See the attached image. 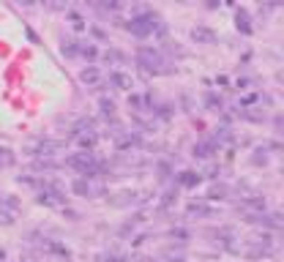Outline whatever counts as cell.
I'll return each mask as SVG.
<instances>
[{"instance_id":"cell-1","label":"cell","mask_w":284,"mask_h":262,"mask_svg":"<svg viewBox=\"0 0 284 262\" xmlns=\"http://www.w3.org/2000/svg\"><path fill=\"white\" fill-rule=\"evenodd\" d=\"M131 36L137 38H151L153 33H164V22L156 11H137L134 17L129 19V25H126Z\"/></svg>"},{"instance_id":"cell-2","label":"cell","mask_w":284,"mask_h":262,"mask_svg":"<svg viewBox=\"0 0 284 262\" xmlns=\"http://www.w3.org/2000/svg\"><path fill=\"white\" fill-rule=\"evenodd\" d=\"M66 166H71V170H77L82 175V178H88V180H93V178H101L104 175V161H99L96 156H93V150H80V153H71V156H66Z\"/></svg>"},{"instance_id":"cell-3","label":"cell","mask_w":284,"mask_h":262,"mask_svg":"<svg viewBox=\"0 0 284 262\" xmlns=\"http://www.w3.org/2000/svg\"><path fill=\"white\" fill-rule=\"evenodd\" d=\"M137 66L148 74H170V60L159 46H139L137 50Z\"/></svg>"},{"instance_id":"cell-4","label":"cell","mask_w":284,"mask_h":262,"mask_svg":"<svg viewBox=\"0 0 284 262\" xmlns=\"http://www.w3.org/2000/svg\"><path fill=\"white\" fill-rule=\"evenodd\" d=\"M38 205H46V208H66L68 200H66V192H63L60 186L50 183V180H41V186H38Z\"/></svg>"},{"instance_id":"cell-5","label":"cell","mask_w":284,"mask_h":262,"mask_svg":"<svg viewBox=\"0 0 284 262\" xmlns=\"http://www.w3.org/2000/svg\"><path fill=\"white\" fill-rule=\"evenodd\" d=\"M60 150H63V142H58V139H36L25 148V153L36 156V158H52V156H58Z\"/></svg>"},{"instance_id":"cell-6","label":"cell","mask_w":284,"mask_h":262,"mask_svg":"<svg viewBox=\"0 0 284 262\" xmlns=\"http://www.w3.org/2000/svg\"><path fill=\"white\" fill-rule=\"evenodd\" d=\"M238 208L243 213H265L268 200L263 194H246V197H241V200H238Z\"/></svg>"},{"instance_id":"cell-7","label":"cell","mask_w":284,"mask_h":262,"mask_svg":"<svg viewBox=\"0 0 284 262\" xmlns=\"http://www.w3.org/2000/svg\"><path fill=\"white\" fill-rule=\"evenodd\" d=\"M210 237H213V243L216 246H222V249H227V251H235L238 246H235V229H230V227H222V229H213L210 232Z\"/></svg>"},{"instance_id":"cell-8","label":"cell","mask_w":284,"mask_h":262,"mask_svg":"<svg viewBox=\"0 0 284 262\" xmlns=\"http://www.w3.org/2000/svg\"><path fill=\"white\" fill-rule=\"evenodd\" d=\"M188 36H192L194 44H205V46H210V44L219 41V33H216L213 28H208V25H194Z\"/></svg>"},{"instance_id":"cell-9","label":"cell","mask_w":284,"mask_h":262,"mask_svg":"<svg viewBox=\"0 0 284 262\" xmlns=\"http://www.w3.org/2000/svg\"><path fill=\"white\" fill-rule=\"evenodd\" d=\"M186 216L188 219H216L219 216V208H213L208 202H188L186 205Z\"/></svg>"},{"instance_id":"cell-10","label":"cell","mask_w":284,"mask_h":262,"mask_svg":"<svg viewBox=\"0 0 284 262\" xmlns=\"http://www.w3.org/2000/svg\"><path fill=\"white\" fill-rule=\"evenodd\" d=\"M41 249L46 254H55V257H60V259H71V249L66 243H60V241H50V237H41Z\"/></svg>"},{"instance_id":"cell-11","label":"cell","mask_w":284,"mask_h":262,"mask_svg":"<svg viewBox=\"0 0 284 262\" xmlns=\"http://www.w3.org/2000/svg\"><path fill=\"white\" fill-rule=\"evenodd\" d=\"M71 192H74L77 197H96V194H101V188L93 186L88 178H74L71 180Z\"/></svg>"},{"instance_id":"cell-12","label":"cell","mask_w":284,"mask_h":262,"mask_svg":"<svg viewBox=\"0 0 284 262\" xmlns=\"http://www.w3.org/2000/svg\"><path fill=\"white\" fill-rule=\"evenodd\" d=\"M109 85H112L115 90H126V93H129L131 87H134V79H131V74L115 68V71H109Z\"/></svg>"},{"instance_id":"cell-13","label":"cell","mask_w":284,"mask_h":262,"mask_svg":"<svg viewBox=\"0 0 284 262\" xmlns=\"http://www.w3.org/2000/svg\"><path fill=\"white\" fill-rule=\"evenodd\" d=\"M101 79H104V74H101L99 66H85V68L80 71V82H82L85 87H99Z\"/></svg>"},{"instance_id":"cell-14","label":"cell","mask_w":284,"mask_h":262,"mask_svg":"<svg viewBox=\"0 0 284 262\" xmlns=\"http://www.w3.org/2000/svg\"><path fill=\"white\" fill-rule=\"evenodd\" d=\"M235 28H238L243 36H251V33H254V25H251V14H249L246 9H235Z\"/></svg>"},{"instance_id":"cell-15","label":"cell","mask_w":284,"mask_h":262,"mask_svg":"<svg viewBox=\"0 0 284 262\" xmlns=\"http://www.w3.org/2000/svg\"><path fill=\"white\" fill-rule=\"evenodd\" d=\"M202 183V172H194V170H183L178 175V186L180 188H197Z\"/></svg>"},{"instance_id":"cell-16","label":"cell","mask_w":284,"mask_h":262,"mask_svg":"<svg viewBox=\"0 0 284 262\" xmlns=\"http://www.w3.org/2000/svg\"><path fill=\"white\" fill-rule=\"evenodd\" d=\"M66 22L71 25V30H74V33H85V30H88V19H85L80 11H74V9L66 11Z\"/></svg>"},{"instance_id":"cell-17","label":"cell","mask_w":284,"mask_h":262,"mask_svg":"<svg viewBox=\"0 0 284 262\" xmlns=\"http://www.w3.org/2000/svg\"><path fill=\"white\" fill-rule=\"evenodd\" d=\"M202 101H205V109H210V112H222L224 109V99L219 96L216 90H205Z\"/></svg>"},{"instance_id":"cell-18","label":"cell","mask_w":284,"mask_h":262,"mask_svg":"<svg viewBox=\"0 0 284 262\" xmlns=\"http://www.w3.org/2000/svg\"><path fill=\"white\" fill-rule=\"evenodd\" d=\"M213 153H216V145H213L210 139L194 142V148H192V156H194V158H210Z\"/></svg>"},{"instance_id":"cell-19","label":"cell","mask_w":284,"mask_h":262,"mask_svg":"<svg viewBox=\"0 0 284 262\" xmlns=\"http://www.w3.org/2000/svg\"><path fill=\"white\" fill-rule=\"evenodd\" d=\"M232 139H235V134H232L230 129H227V126H222V129H216V131H213V137H210V142H213V145H216V148H222V145H230Z\"/></svg>"},{"instance_id":"cell-20","label":"cell","mask_w":284,"mask_h":262,"mask_svg":"<svg viewBox=\"0 0 284 262\" xmlns=\"http://www.w3.org/2000/svg\"><path fill=\"white\" fill-rule=\"evenodd\" d=\"M167 235L172 237V241H178V243H188V241H192V229H188V227H180V224L172 227Z\"/></svg>"},{"instance_id":"cell-21","label":"cell","mask_w":284,"mask_h":262,"mask_svg":"<svg viewBox=\"0 0 284 262\" xmlns=\"http://www.w3.org/2000/svg\"><path fill=\"white\" fill-rule=\"evenodd\" d=\"M77 58H85V60H96L99 58V50H96V44H90V41H80V55Z\"/></svg>"},{"instance_id":"cell-22","label":"cell","mask_w":284,"mask_h":262,"mask_svg":"<svg viewBox=\"0 0 284 262\" xmlns=\"http://www.w3.org/2000/svg\"><path fill=\"white\" fill-rule=\"evenodd\" d=\"M77 145H80V150H93L99 142V134H80V137H74Z\"/></svg>"},{"instance_id":"cell-23","label":"cell","mask_w":284,"mask_h":262,"mask_svg":"<svg viewBox=\"0 0 284 262\" xmlns=\"http://www.w3.org/2000/svg\"><path fill=\"white\" fill-rule=\"evenodd\" d=\"M227 197H230V188H227V186H210V192H208L205 200H208V202H216V200H227Z\"/></svg>"},{"instance_id":"cell-24","label":"cell","mask_w":284,"mask_h":262,"mask_svg":"<svg viewBox=\"0 0 284 262\" xmlns=\"http://www.w3.org/2000/svg\"><path fill=\"white\" fill-rule=\"evenodd\" d=\"M254 85H257L254 77H238V79H235V90H238V93H249Z\"/></svg>"},{"instance_id":"cell-25","label":"cell","mask_w":284,"mask_h":262,"mask_svg":"<svg viewBox=\"0 0 284 262\" xmlns=\"http://www.w3.org/2000/svg\"><path fill=\"white\" fill-rule=\"evenodd\" d=\"M14 161H17L14 150H9V148H0V170H9V166H14Z\"/></svg>"},{"instance_id":"cell-26","label":"cell","mask_w":284,"mask_h":262,"mask_svg":"<svg viewBox=\"0 0 284 262\" xmlns=\"http://www.w3.org/2000/svg\"><path fill=\"white\" fill-rule=\"evenodd\" d=\"M99 262H129V254H121V251H104V254H99Z\"/></svg>"},{"instance_id":"cell-27","label":"cell","mask_w":284,"mask_h":262,"mask_svg":"<svg viewBox=\"0 0 284 262\" xmlns=\"http://www.w3.org/2000/svg\"><path fill=\"white\" fill-rule=\"evenodd\" d=\"M99 107H101V115L104 117H115V101L112 99H99Z\"/></svg>"},{"instance_id":"cell-28","label":"cell","mask_w":284,"mask_h":262,"mask_svg":"<svg viewBox=\"0 0 284 262\" xmlns=\"http://www.w3.org/2000/svg\"><path fill=\"white\" fill-rule=\"evenodd\" d=\"M60 52L66 55V58H77V55H80V41H63Z\"/></svg>"},{"instance_id":"cell-29","label":"cell","mask_w":284,"mask_h":262,"mask_svg":"<svg viewBox=\"0 0 284 262\" xmlns=\"http://www.w3.org/2000/svg\"><path fill=\"white\" fill-rule=\"evenodd\" d=\"M104 60H107V63H115V66H123V63H126V55L117 52V50H107V52H104Z\"/></svg>"},{"instance_id":"cell-30","label":"cell","mask_w":284,"mask_h":262,"mask_svg":"<svg viewBox=\"0 0 284 262\" xmlns=\"http://www.w3.org/2000/svg\"><path fill=\"white\" fill-rule=\"evenodd\" d=\"M151 115H156V117H161V121H170V117H172V107H170V104H161V107H156V109H151Z\"/></svg>"},{"instance_id":"cell-31","label":"cell","mask_w":284,"mask_h":262,"mask_svg":"<svg viewBox=\"0 0 284 262\" xmlns=\"http://www.w3.org/2000/svg\"><path fill=\"white\" fill-rule=\"evenodd\" d=\"M172 202H175V192H167V194L161 197V208H170Z\"/></svg>"},{"instance_id":"cell-32","label":"cell","mask_w":284,"mask_h":262,"mask_svg":"<svg viewBox=\"0 0 284 262\" xmlns=\"http://www.w3.org/2000/svg\"><path fill=\"white\" fill-rule=\"evenodd\" d=\"M101 11H121V6L117 3H104V6H99Z\"/></svg>"},{"instance_id":"cell-33","label":"cell","mask_w":284,"mask_h":262,"mask_svg":"<svg viewBox=\"0 0 284 262\" xmlns=\"http://www.w3.org/2000/svg\"><path fill=\"white\" fill-rule=\"evenodd\" d=\"M6 205V208H17V200H11V197H3V200H0Z\"/></svg>"},{"instance_id":"cell-34","label":"cell","mask_w":284,"mask_h":262,"mask_svg":"<svg viewBox=\"0 0 284 262\" xmlns=\"http://www.w3.org/2000/svg\"><path fill=\"white\" fill-rule=\"evenodd\" d=\"M216 85H222V87H227V85H230V79H227V77L222 74V77H216Z\"/></svg>"},{"instance_id":"cell-35","label":"cell","mask_w":284,"mask_h":262,"mask_svg":"<svg viewBox=\"0 0 284 262\" xmlns=\"http://www.w3.org/2000/svg\"><path fill=\"white\" fill-rule=\"evenodd\" d=\"M0 262H6V251L3 249H0Z\"/></svg>"},{"instance_id":"cell-36","label":"cell","mask_w":284,"mask_h":262,"mask_svg":"<svg viewBox=\"0 0 284 262\" xmlns=\"http://www.w3.org/2000/svg\"><path fill=\"white\" fill-rule=\"evenodd\" d=\"M19 262H36V259H30V257H25V259H19Z\"/></svg>"}]
</instances>
